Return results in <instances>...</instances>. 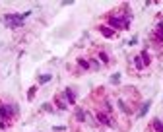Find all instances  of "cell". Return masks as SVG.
I'll list each match as a JSON object with an SVG mask.
<instances>
[{
	"label": "cell",
	"instance_id": "6da1fadb",
	"mask_svg": "<svg viewBox=\"0 0 163 132\" xmlns=\"http://www.w3.org/2000/svg\"><path fill=\"white\" fill-rule=\"evenodd\" d=\"M107 25L113 29V31H122V29H128V27H130V20L118 18V16H109Z\"/></svg>",
	"mask_w": 163,
	"mask_h": 132
},
{
	"label": "cell",
	"instance_id": "7a4b0ae2",
	"mask_svg": "<svg viewBox=\"0 0 163 132\" xmlns=\"http://www.w3.org/2000/svg\"><path fill=\"white\" fill-rule=\"evenodd\" d=\"M31 12H25V14H6L4 16V21L8 27H21L24 25V20L29 16Z\"/></svg>",
	"mask_w": 163,
	"mask_h": 132
},
{
	"label": "cell",
	"instance_id": "3957f363",
	"mask_svg": "<svg viewBox=\"0 0 163 132\" xmlns=\"http://www.w3.org/2000/svg\"><path fill=\"white\" fill-rule=\"evenodd\" d=\"M16 111H18V107H16V105H2V103H0V119L10 121Z\"/></svg>",
	"mask_w": 163,
	"mask_h": 132
},
{
	"label": "cell",
	"instance_id": "277c9868",
	"mask_svg": "<svg viewBox=\"0 0 163 132\" xmlns=\"http://www.w3.org/2000/svg\"><path fill=\"white\" fill-rule=\"evenodd\" d=\"M95 117H97V122H99V124H105V126H115V121L111 119V115H109V113L99 111Z\"/></svg>",
	"mask_w": 163,
	"mask_h": 132
},
{
	"label": "cell",
	"instance_id": "5b68a950",
	"mask_svg": "<svg viewBox=\"0 0 163 132\" xmlns=\"http://www.w3.org/2000/svg\"><path fill=\"white\" fill-rule=\"evenodd\" d=\"M64 97H66V103H68V105L76 103V93L72 91V87H66V90H64Z\"/></svg>",
	"mask_w": 163,
	"mask_h": 132
},
{
	"label": "cell",
	"instance_id": "8992f818",
	"mask_svg": "<svg viewBox=\"0 0 163 132\" xmlns=\"http://www.w3.org/2000/svg\"><path fill=\"white\" fill-rule=\"evenodd\" d=\"M150 107H152V101H150V99H148V101H144V103H142V107H140V111H138V119L146 117V115H148V111H150Z\"/></svg>",
	"mask_w": 163,
	"mask_h": 132
},
{
	"label": "cell",
	"instance_id": "52a82bcc",
	"mask_svg": "<svg viewBox=\"0 0 163 132\" xmlns=\"http://www.w3.org/2000/svg\"><path fill=\"white\" fill-rule=\"evenodd\" d=\"M153 37H155V41L163 43V21H159V24H157V29L153 31Z\"/></svg>",
	"mask_w": 163,
	"mask_h": 132
},
{
	"label": "cell",
	"instance_id": "ba28073f",
	"mask_svg": "<svg viewBox=\"0 0 163 132\" xmlns=\"http://www.w3.org/2000/svg\"><path fill=\"white\" fill-rule=\"evenodd\" d=\"M99 31H101V35H103V37H115V31H113V29H111L109 25H101L99 27Z\"/></svg>",
	"mask_w": 163,
	"mask_h": 132
},
{
	"label": "cell",
	"instance_id": "9c48e42d",
	"mask_svg": "<svg viewBox=\"0 0 163 132\" xmlns=\"http://www.w3.org/2000/svg\"><path fill=\"white\" fill-rule=\"evenodd\" d=\"M74 117H76V121H78V122H86V111H84V109L76 107V111H74Z\"/></svg>",
	"mask_w": 163,
	"mask_h": 132
},
{
	"label": "cell",
	"instance_id": "30bf717a",
	"mask_svg": "<svg viewBox=\"0 0 163 132\" xmlns=\"http://www.w3.org/2000/svg\"><path fill=\"white\" fill-rule=\"evenodd\" d=\"M140 58H142L144 66H150V62H152V56H150V53H148V51H142V53H140Z\"/></svg>",
	"mask_w": 163,
	"mask_h": 132
},
{
	"label": "cell",
	"instance_id": "8fae6325",
	"mask_svg": "<svg viewBox=\"0 0 163 132\" xmlns=\"http://www.w3.org/2000/svg\"><path fill=\"white\" fill-rule=\"evenodd\" d=\"M109 82H111V86H118L121 84V72H115V74L109 78Z\"/></svg>",
	"mask_w": 163,
	"mask_h": 132
},
{
	"label": "cell",
	"instance_id": "7c38bea8",
	"mask_svg": "<svg viewBox=\"0 0 163 132\" xmlns=\"http://www.w3.org/2000/svg\"><path fill=\"white\" fill-rule=\"evenodd\" d=\"M152 128H153L155 132H163V122H161L159 119H153V122H152Z\"/></svg>",
	"mask_w": 163,
	"mask_h": 132
},
{
	"label": "cell",
	"instance_id": "4fadbf2b",
	"mask_svg": "<svg viewBox=\"0 0 163 132\" xmlns=\"http://www.w3.org/2000/svg\"><path fill=\"white\" fill-rule=\"evenodd\" d=\"M55 103H56V107L60 109V111H66V109H68V103H64L62 97H56V99H55Z\"/></svg>",
	"mask_w": 163,
	"mask_h": 132
},
{
	"label": "cell",
	"instance_id": "5bb4252c",
	"mask_svg": "<svg viewBox=\"0 0 163 132\" xmlns=\"http://www.w3.org/2000/svg\"><path fill=\"white\" fill-rule=\"evenodd\" d=\"M78 66L80 68H84V70H90V60H86V58H78Z\"/></svg>",
	"mask_w": 163,
	"mask_h": 132
},
{
	"label": "cell",
	"instance_id": "9a60e30c",
	"mask_svg": "<svg viewBox=\"0 0 163 132\" xmlns=\"http://www.w3.org/2000/svg\"><path fill=\"white\" fill-rule=\"evenodd\" d=\"M134 66H136V70H144L146 66H144V62H142V58L140 56H134Z\"/></svg>",
	"mask_w": 163,
	"mask_h": 132
},
{
	"label": "cell",
	"instance_id": "2e32d148",
	"mask_svg": "<svg viewBox=\"0 0 163 132\" xmlns=\"http://www.w3.org/2000/svg\"><path fill=\"white\" fill-rule=\"evenodd\" d=\"M118 109H121V111L122 113H126V115H130V109L126 107V103H124V101L121 99V101H118Z\"/></svg>",
	"mask_w": 163,
	"mask_h": 132
},
{
	"label": "cell",
	"instance_id": "e0dca14e",
	"mask_svg": "<svg viewBox=\"0 0 163 132\" xmlns=\"http://www.w3.org/2000/svg\"><path fill=\"white\" fill-rule=\"evenodd\" d=\"M51 74H43V76H39V84H47V82H51Z\"/></svg>",
	"mask_w": 163,
	"mask_h": 132
},
{
	"label": "cell",
	"instance_id": "ac0fdd59",
	"mask_svg": "<svg viewBox=\"0 0 163 132\" xmlns=\"http://www.w3.org/2000/svg\"><path fill=\"white\" fill-rule=\"evenodd\" d=\"M90 68H93V70H99V68H101V64H99L97 60H93V58H91V60H90Z\"/></svg>",
	"mask_w": 163,
	"mask_h": 132
},
{
	"label": "cell",
	"instance_id": "d6986e66",
	"mask_svg": "<svg viewBox=\"0 0 163 132\" xmlns=\"http://www.w3.org/2000/svg\"><path fill=\"white\" fill-rule=\"evenodd\" d=\"M99 60H101L103 64H107V62H109V56H107V53H99Z\"/></svg>",
	"mask_w": 163,
	"mask_h": 132
},
{
	"label": "cell",
	"instance_id": "ffe728a7",
	"mask_svg": "<svg viewBox=\"0 0 163 132\" xmlns=\"http://www.w3.org/2000/svg\"><path fill=\"white\" fill-rule=\"evenodd\" d=\"M35 91H37V86H33L31 90L27 91V99H33V95H35Z\"/></svg>",
	"mask_w": 163,
	"mask_h": 132
},
{
	"label": "cell",
	"instance_id": "44dd1931",
	"mask_svg": "<svg viewBox=\"0 0 163 132\" xmlns=\"http://www.w3.org/2000/svg\"><path fill=\"white\" fill-rule=\"evenodd\" d=\"M53 130L55 132H62V130H66V126H53Z\"/></svg>",
	"mask_w": 163,
	"mask_h": 132
},
{
	"label": "cell",
	"instance_id": "7402d4cb",
	"mask_svg": "<svg viewBox=\"0 0 163 132\" xmlns=\"http://www.w3.org/2000/svg\"><path fill=\"white\" fill-rule=\"evenodd\" d=\"M70 4H74V0H64L62 2V6H70Z\"/></svg>",
	"mask_w": 163,
	"mask_h": 132
},
{
	"label": "cell",
	"instance_id": "603a6c76",
	"mask_svg": "<svg viewBox=\"0 0 163 132\" xmlns=\"http://www.w3.org/2000/svg\"><path fill=\"white\" fill-rule=\"evenodd\" d=\"M43 109H45V111H53V107H51L49 103H45V105H43Z\"/></svg>",
	"mask_w": 163,
	"mask_h": 132
},
{
	"label": "cell",
	"instance_id": "cb8c5ba5",
	"mask_svg": "<svg viewBox=\"0 0 163 132\" xmlns=\"http://www.w3.org/2000/svg\"><path fill=\"white\" fill-rule=\"evenodd\" d=\"M136 43H138V39H136V37H134V39H130V41H128V45H130V47H132V45H136Z\"/></svg>",
	"mask_w": 163,
	"mask_h": 132
}]
</instances>
